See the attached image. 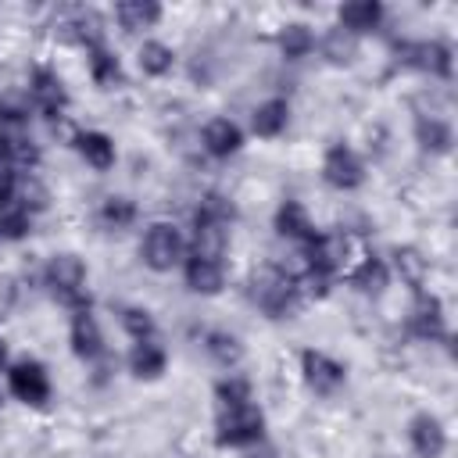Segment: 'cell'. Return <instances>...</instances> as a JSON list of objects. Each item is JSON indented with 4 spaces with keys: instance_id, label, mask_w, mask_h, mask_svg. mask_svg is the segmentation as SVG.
Instances as JSON below:
<instances>
[{
    "instance_id": "1",
    "label": "cell",
    "mask_w": 458,
    "mask_h": 458,
    "mask_svg": "<svg viewBox=\"0 0 458 458\" xmlns=\"http://www.w3.org/2000/svg\"><path fill=\"white\" fill-rule=\"evenodd\" d=\"M247 301L272 322L293 318L304 308V293L297 283V272L283 265H258L247 276Z\"/></svg>"
},
{
    "instance_id": "2",
    "label": "cell",
    "mask_w": 458,
    "mask_h": 458,
    "mask_svg": "<svg viewBox=\"0 0 458 458\" xmlns=\"http://www.w3.org/2000/svg\"><path fill=\"white\" fill-rule=\"evenodd\" d=\"M39 283H43V290L50 293V301H57L64 311L93 308V293H89V265H86L75 250H54V254L43 261Z\"/></svg>"
},
{
    "instance_id": "3",
    "label": "cell",
    "mask_w": 458,
    "mask_h": 458,
    "mask_svg": "<svg viewBox=\"0 0 458 458\" xmlns=\"http://www.w3.org/2000/svg\"><path fill=\"white\" fill-rule=\"evenodd\" d=\"M261 440H268V419H265V408L258 404V397L247 404L215 408V447L247 451Z\"/></svg>"
},
{
    "instance_id": "4",
    "label": "cell",
    "mask_w": 458,
    "mask_h": 458,
    "mask_svg": "<svg viewBox=\"0 0 458 458\" xmlns=\"http://www.w3.org/2000/svg\"><path fill=\"white\" fill-rule=\"evenodd\" d=\"M301 272L304 276H318L326 283H340V276L347 272V265L354 261V243L344 229H318L311 243L301 247Z\"/></svg>"
},
{
    "instance_id": "5",
    "label": "cell",
    "mask_w": 458,
    "mask_h": 458,
    "mask_svg": "<svg viewBox=\"0 0 458 458\" xmlns=\"http://www.w3.org/2000/svg\"><path fill=\"white\" fill-rule=\"evenodd\" d=\"M186 258V233L168 222V218H154L143 225V236H140V261L143 268L157 272V276H168L182 265Z\"/></svg>"
},
{
    "instance_id": "6",
    "label": "cell",
    "mask_w": 458,
    "mask_h": 458,
    "mask_svg": "<svg viewBox=\"0 0 458 458\" xmlns=\"http://www.w3.org/2000/svg\"><path fill=\"white\" fill-rule=\"evenodd\" d=\"M318 175L329 190L336 193H354L365 186L369 179V165L361 157V150L347 140H333L326 150H322V161H318Z\"/></svg>"
},
{
    "instance_id": "7",
    "label": "cell",
    "mask_w": 458,
    "mask_h": 458,
    "mask_svg": "<svg viewBox=\"0 0 458 458\" xmlns=\"http://www.w3.org/2000/svg\"><path fill=\"white\" fill-rule=\"evenodd\" d=\"M4 390L25 408H47L54 397V379L39 358H14L4 372Z\"/></svg>"
},
{
    "instance_id": "8",
    "label": "cell",
    "mask_w": 458,
    "mask_h": 458,
    "mask_svg": "<svg viewBox=\"0 0 458 458\" xmlns=\"http://www.w3.org/2000/svg\"><path fill=\"white\" fill-rule=\"evenodd\" d=\"M297 372H301L304 390H308L311 397H322V401L336 397V394L347 386V365H344L336 354L322 351V347H301V354H297Z\"/></svg>"
},
{
    "instance_id": "9",
    "label": "cell",
    "mask_w": 458,
    "mask_h": 458,
    "mask_svg": "<svg viewBox=\"0 0 458 458\" xmlns=\"http://www.w3.org/2000/svg\"><path fill=\"white\" fill-rule=\"evenodd\" d=\"M404 329L419 340V344H451V318H447V304L437 290H419L411 293V308L404 318Z\"/></svg>"
},
{
    "instance_id": "10",
    "label": "cell",
    "mask_w": 458,
    "mask_h": 458,
    "mask_svg": "<svg viewBox=\"0 0 458 458\" xmlns=\"http://www.w3.org/2000/svg\"><path fill=\"white\" fill-rule=\"evenodd\" d=\"M401 54V64L433 79V82H451L454 79V47L440 36H429V39H408L397 47Z\"/></svg>"
},
{
    "instance_id": "11",
    "label": "cell",
    "mask_w": 458,
    "mask_h": 458,
    "mask_svg": "<svg viewBox=\"0 0 458 458\" xmlns=\"http://www.w3.org/2000/svg\"><path fill=\"white\" fill-rule=\"evenodd\" d=\"M25 93H29V100H32V111H39V114L50 118V122H61L64 111H68V104H72V93H68L64 79H61L57 68H50V64H36V68L29 72Z\"/></svg>"
},
{
    "instance_id": "12",
    "label": "cell",
    "mask_w": 458,
    "mask_h": 458,
    "mask_svg": "<svg viewBox=\"0 0 458 458\" xmlns=\"http://www.w3.org/2000/svg\"><path fill=\"white\" fill-rule=\"evenodd\" d=\"M68 351L82 365H100L107 358V336H104V326L93 308L68 311Z\"/></svg>"
},
{
    "instance_id": "13",
    "label": "cell",
    "mask_w": 458,
    "mask_h": 458,
    "mask_svg": "<svg viewBox=\"0 0 458 458\" xmlns=\"http://www.w3.org/2000/svg\"><path fill=\"white\" fill-rule=\"evenodd\" d=\"M404 440H408V447H411L415 458H444L447 447H451L447 422H444L437 411H429V408L408 415V422H404Z\"/></svg>"
},
{
    "instance_id": "14",
    "label": "cell",
    "mask_w": 458,
    "mask_h": 458,
    "mask_svg": "<svg viewBox=\"0 0 458 458\" xmlns=\"http://www.w3.org/2000/svg\"><path fill=\"white\" fill-rule=\"evenodd\" d=\"M354 293H361V297H383L386 290H390V283H394V276H390V265H386V258L379 254V250H361V254H354V261L347 265V272L340 276Z\"/></svg>"
},
{
    "instance_id": "15",
    "label": "cell",
    "mask_w": 458,
    "mask_h": 458,
    "mask_svg": "<svg viewBox=\"0 0 458 458\" xmlns=\"http://www.w3.org/2000/svg\"><path fill=\"white\" fill-rule=\"evenodd\" d=\"M179 272H182L186 290L197 297H218L229 283V265L222 258H204V254H190V250H186Z\"/></svg>"
},
{
    "instance_id": "16",
    "label": "cell",
    "mask_w": 458,
    "mask_h": 458,
    "mask_svg": "<svg viewBox=\"0 0 458 458\" xmlns=\"http://www.w3.org/2000/svg\"><path fill=\"white\" fill-rule=\"evenodd\" d=\"M247 147V132L240 122H233L229 114H215L200 125V150L211 161H229Z\"/></svg>"
},
{
    "instance_id": "17",
    "label": "cell",
    "mask_w": 458,
    "mask_h": 458,
    "mask_svg": "<svg viewBox=\"0 0 458 458\" xmlns=\"http://www.w3.org/2000/svg\"><path fill=\"white\" fill-rule=\"evenodd\" d=\"M68 143H72L75 157H79L89 172H97V175H104V172H111V168L118 165V143H114V136L104 132V129H75Z\"/></svg>"
},
{
    "instance_id": "18",
    "label": "cell",
    "mask_w": 458,
    "mask_h": 458,
    "mask_svg": "<svg viewBox=\"0 0 458 458\" xmlns=\"http://www.w3.org/2000/svg\"><path fill=\"white\" fill-rule=\"evenodd\" d=\"M272 229H276V236H279V240L297 243V247L311 243V240H315V233H318V225H315V218H311L308 204H304V200H297V197H283V200L276 204V211H272Z\"/></svg>"
},
{
    "instance_id": "19",
    "label": "cell",
    "mask_w": 458,
    "mask_h": 458,
    "mask_svg": "<svg viewBox=\"0 0 458 458\" xmlns=\"http://www.w3.org/2000/svg\"><path fill=\"white\" fill-rule=\"evenodd\" d=\"M411 136H415L419 150L429 154V157H447L454 150V125L440 111H415Z\"/></svg>"
},
{
    "instance_id": "20",
    "label": "cell",
    "mask_w": 458,
    "mask_h": 458,
    "mask_svg": "<svg viewBox=\"0 0 458 458\" xmlns=\"http://www.w3.org/2000/svg\"><path fill=\"white\" fill-rule=\"evenodd\" d=\"M125 372L140 383H157L168 372V347L161 344V336H147V340H132L125 351Z\"/></svg>"
},
{
    "instance_id": "21",
    "label": "cell",
    "mask_w": 458,
    "mask_h": 458,
    "mask_svg": "<svg viewBox=\"0 0 458 458\" xmlns=\"http://www.w3.org/2000/svg\"><path fill=\"white\" fill-rule=\"evenodd\" d=\"M386 21V7L383 0H347L336 7V29L351 32L354 39H365L372 32H379Z\"/></svg>"
},
{
    "instance_id": "22",
    "label": "cell",
    "mask_w": 458,
    "mask_h": 458,
    "mask_svg": "<svg viewBox=\"0 0 458 458\" xmlns=\"http://www.w3.org/2000/svg\"><path fill=\"white\" fill-rule=\"evenodd\" d=\"M386 265H390V276L401 279V286H408L411 293L429 290V258H426L419 247H411V243H397V247L390 250Z\"/></svg>"
},
{
    "instance_id": "23",
    "label": "cell",
    "mask_w": 458,
    "mask_h": 458,
    "mask_svg": "<svg viewBox=\"0 0 458 458\" xmlns=\"http://www.w3.org/2000/svg\"><path fill=\"white\" fill-rule=\"evenodd\" d=\"M290 118H293V107H290L286 97H265L250 107V136L279 140L290 129Z\"/></svg>"
},
{
    "instance_id": "24",
    "label": "cell",
    "mask_w": 458,
    "mask_h": 458,
    "mask_svg": "<svg viewBox=\"0 0 458 458\" xmlns=\"http://www.w3.org/2000/svg\"><path fill=\"white\" fill-rule=\"evenodd\" d=\"M86 75H89V82H93L97 89H104V93L125 86V64H122V57H118L107 43L86 50Z\"/></svg>"
},
{
    "instance_id": "25",
    "label": "cell",
    "mask_w": 458,
    "mask_h": 458,
    "mask_svg": "<svg viewBox=\"0 0 458 458\" xmlns=\"http://www.w3.org/2000/svg\"><path fill=\"white\" fill-rule=\"evenodd\" d=\"M111 18L118 21L122 32L140 36V32L157 29V21L165 18V7H161L157 0H118V4L111 7Z\"/></svg>"
},
{
    "instance_id": "26",
    "label": "cell",
    "mask_w": 458,
    "mask_h": 458,
    "mask_svg": "<svg viewBox=\"0 0 458 458\" xmlns=\"http://www.w3.org/2000/svg\"><path fill=\"white\" fill-rule=\"evenodd\" d=\"M200 347H204V354H208L222 372L240 369V361L247 358V344H243V336L233 333V329H204Z\"/></svg>"
},
{
    "instance_id": "27",
    "label": "cell",
    "mask_w": 458,
    "mask_h": 458,
    "mask_svg": "<svg viewBox=\"0 0 458 458\" xmlns=\"http://www.w3.org/2000/svg\"><path fill=\"white\" fill-rule=\"evenodd\" d=\"M0 157H7L11 165H18L21 172H36L43 161L39 143L32 140L29 129H14V125H0Z\"/></svg>"
},
{
    "instance_id": "28",
    "label": "cell",
    "mask_w": 458,
    "mask_h": 458,
    "mask_svg": "<svg viewBox=\"0 0 458 458\" xmlns=\"http://www.w3.org/2000/svg\"><path fill=\"white\" fill-rule=\"evenodd\" d=\"M175 64H179V54H175L172 43H165L157 36H143L140 39V47H136V68H140V75L165 79V75L175 72Z\"/></svg>"
},
{
    "instance_id": "29",
    "label": "cell",
    "mask_w": 458,
    "mask_h": 458,
    "mask_svg": "<svg viewBox=\"0 0 458 458\" xmlns=\"http://www.w3.org/2000/svg\"><path fill=\"white\" fill-rule=\"evenodd\" d=\"M315 39H318V32L308 21H283L276 29V36H272V43H276V50H279L283 61H304V57H311L315 54Z\"/></svg>"
},
{
    "instance_id": "30",
    "label": "cell",
    "mask_w": 458,
    "mask_h": 458,
    "mask_svg": "<svg viewBox=\"0 0 458 458\" xmlns=\"http://www.w3.org/2000/svg\"><path fill=\"white\" fill-rule=\"evenodd\" d=\"M358 50H361V39H354L351 32H344V29H336V25H329V29L318 32V39H315V54H318L326 64H333V68L354 64V61H358Z\"/></svg>"
},
{
    "instance_id": "31",
    "label": "cell",
    "mask_w": 458,
    "mask_h": 458,
    "mask_svg": "<svg viewBox=\"0 0 458 458\" xmlns=\"http://www.w3.org/2000/svg\"><path fill=\"white\" fill-rule=\"evenodd\" d=\"M97 222L100 229L107 233H122V229H132L140 222V204L129 197V193H107L97 208Z\"/></svg>"
},
{
    "instance_id": "32",
    "label": "cell",
    "mask_w": 458,
    "mask_h": 458,
    "mask_svg": "<svg viewBox=\"0 0 458 458\" xmlns=\"http://www.w3.org/2000/svg\"><path fill=\"white\" fill-rule=\"evenodd\" d=\"M32 225H36V215L18 200H0V243H21L32 236Z\"/></svg>"
},
{
    "instance_id": "33",
    "label": "cell",
    "mask_w": 458,
    "mask_h": 458,
    "mask_svg": "<svg viewBox=\"0 0 458 458\" xmlns=\"http://www.w3.org/2000/svg\"><path fill=\"white\" fill-rule=\"evenodd\" d=\"M211 401H215V408L247 404V401H254V383H250L247 376H240L236 369H233V372H222V376L215 379V386H211Z\"/></svg>"
},
{
    "instance_id": "34",
    "label": "cell",
    "mask_w": 458,
    "mask_h": 458,
    "mask_svg": "<svg viewBox=\"0 0 458 458\" xmlns=\"http://www.w3.org/2000/svg\"><path fill=\"white\" fill-rule=\"evenodd\" d=\"M190 222H215V225H229V229H233V222H236V204H233L225 193L208 190V193L197 200Z\"/></svg>"
},
{
    "instance_id": "35",
    "label": "cell",
    "mask_w": 458,
    "mask_h": 458,
    "mask_svg": "<svg viewBox=\"0 0 458 458\" xmlns=\"http://www.w3.org/2000/svg\"><path fill=\"white\" fill-rule=\"evenodd\" d=\"M118 326H122V333H125L129 340L157 336V318H154V311L143 308V304H125V308L118 311Z\"/></svg>"
},
{
    "instance_id": "36",
    "label": "cell",
    "mask_w": 458,
    "mask_h": 458,
    "mask_svg": "<svg viewBox=\"0 0 458 458\" xmlns=\"http://www.w3.org/2000/svg\"><path fill=\"white\" fill-rule=\"evenodd\" d=\"M32 122V100L25 89H7L0 97V125H14V129H29Z\"/></svg>"
},
{
    "instance_id": "37",
    "label": "cell",
    "mask_w": 458,
    "mask_h": 458,
    "mask_svg": "<svg viewBox=\"0 0 458 458\" xmlns=\"http://www.w3.org/2000/svg\"><path fill=\"white\" fill-rule=\"evenodd\" d=\"M32 215H43L47 211V204H50V190L43 186V179L36 175V172H25L21 175V182H18V193H14Z\"/></svg>"
},
{
    "instance_id": "38",
    "label": "cell",
    "mask_w": 458,
    "mask_h": 458,
    "mask_svg": "<svg viewBox=\"0 0 458 458\" xmlns=\"http://www.w3.org/2000/svg\"><path fill=\"white\" fill-rule=\"evenodd\" d=\"M21 168L18 165H11L7 157H0V200H11L14 193H18V182H21Z\"/></svg>"
},
{
    "instance_id": "39",
    "label": "cell",
    "mask_w": 458,
    "mask_h": 458,
    "mask_svg": "<svg viewBox=\"0 0 458 458\" xmlns=\"http://www.w3.org/2000/svg\"><path fill=\"white\" fill-rule=\"evenodd\" d=\"M243 458H279V451H276L268 440H261V444L247 447V451H243Z\"/></svg>"
},
{
    "instance_id": "40",
    "label": "cell",
    "mask_w": 458,
    "mask_h": 458,
    "mask_svg": "<svg viewBox=\"0 0 458 458\" xmlns=\"http://www.w3.org/2000/svg\"><path fill=\"white\" fill-rule=\"evenodd\" d=\"M11 361H14V358H11V347H7V340L0 336V379H4V372H7Z\"/></svg>"
},
{
    "instance_id": "41",
    "label": "cell",
    "mask_w": 458,
    "mask_h": 458,
    "mask_svg": "<svg viewBox=\"0 0 458 458\" xmlns=\"http://www.w3.org/2000/svg\"><path fill=\"white\" fill-rule=\"evenodd\" d=\"M4 404H7V390L0 386V411H4Z\"/></svg>"
}]
</instances>
